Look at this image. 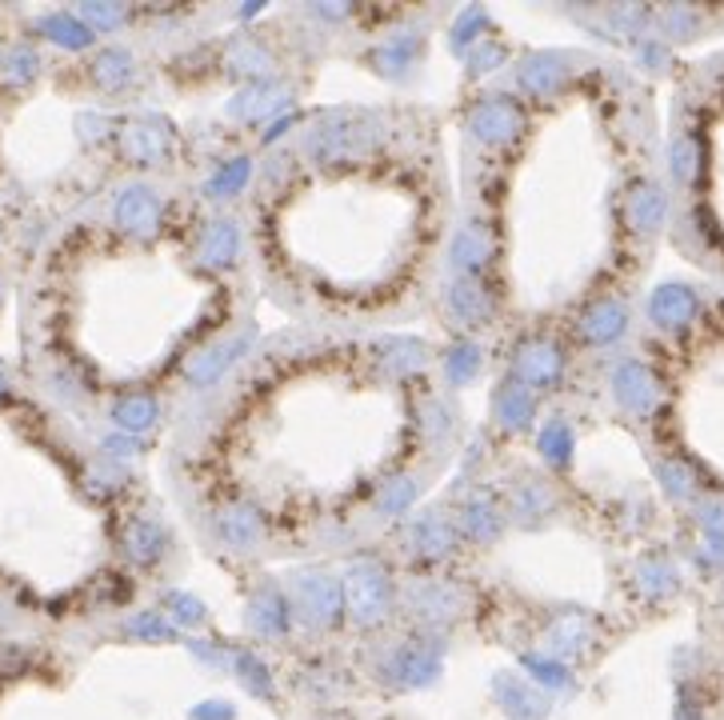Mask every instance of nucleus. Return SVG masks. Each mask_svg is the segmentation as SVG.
I'll return each mask as SVG.
<instances>
[{
    "label": "nucleus",
    "instance_id": "obj_1",
    "mask_svg": "<svg viewBox=\"0 0 724 720\" xmlns=\"http://www.w3.org/2000/svg\"><path fill=\"white\" fill-rule=\"evenodd\" d=\"M344 596H348V609L360 624H377L384 621V612H389V600H393V584L384 576L381 569H353L348 584H344Z\"/></svg>",
    "mask_w": 724,
    "mask_h": 720
},
{
    "label": "nucleus",
    "instance_id": "obj_2",
    "mask_svg": "<svg viewBox=\"0 0 724 720\" xmlns=\"http://www.w3.org/2000/svg\"><path fill=\"white\" fill-rule=\"evenodd\" d=\"M525 128V112L508 97H484L468 116V133L484 145H504Z\"/></svg>",
    "mask_w": 724,
    "mask_h": 720
},
{
    "label": "nucleus",
    "instance_id": "obj_3",
    "mask_svg": "<svg viewBox=\"0 0 724 720\" xmlns=\"http://www.w3.org/2000/svg\"><path fill=\"white\" fill-rule=\"evenodd\" d=\"M516 381L525 388H553L565 373V357L553 340H525L513 357Z\"/></svg>",
    "mask_w": 724,
    "mask_h": 720
},
{
    "label": "nucleus",
    "instance_id": "obj_4",
    "mask_svg": "<svg viewBox=\"0 0 724 720\" xmlns=\"http://www.w3.org/2000/svg\"><path fill=\"white\" fill-rule=\"evenodd\" d=\"M613 397L621 400V409L649 417L661 400V385H656L652 369H645L640 360H621L613 369Z\"/></svg>",
    "mask_w": 724,
    "mask_h": 720
},
{
    "label": "nucleus",
    "instance_id": "obj_5",
    "mask_svg": "<svg viewBox=\"0 0 724 720\" xmlns=\"http://www.w3.org/2000/svg\"><path fill=\"white\" fill-rule=\"evenodd\" d=\"M625 333H628V309H625V300H613V297L592 300L577 321V336L585 345H616Z\"/></svg>",
    "mask_w": 724,
    "mask_h": 720
},
{
    "label": "nucleus",
    "instance_id": "obj_6",
    "mask_svg": "<svg viewBox=\"0 0 724 720\" xmlns=\"http://www.w3.org/2000/svg\"><path fill=\"white\" fill-rule=\"evenodd\" d=\"M296 612L308 624H332L341 612V584L332 576H300L296 581Z\"/></svg>",
    "mask_w": 724,
    "mask_h": 720
},
{
    "label": "nucleus",
    "instance_id": "obj_7",
    "mask_svg": "<svg viewBox=\"0 0 724 720\" xmlns=\"http://www.w3.org/2000/svg\"><path fill=\"white\" fill-rule=\"evenodd\" d=\"M444 309H449V316L461 324H480V321H489V312H492V300L489 293L473 281V276H461V281H453L449 285V293H444Z\"/></svg>",
    "mask_w": 724,
    "mask_h": 720
},
{
    "label": "nucleus",
    "instance_id": "obj_8",
    "mask_svg": "<svg viewBox=\"0 0 724 720\" xmlns=\"http://www.w3.org/2000/svg\"><path fill=\"white\" fill-rule=\"evenodd\" d=\"M492 693H496V700H501L504 712H508V717H516V720H540L544 712H549L544 696H540L532 684L508 676V672H501V676L492 681Z\"/></svg>",
    "mask_w": 724,
    "mask_h": 720
},
{
    "label": "nucleus",
    "instance_id": "obj_9",
    "mask_svg": "<svg viewBox=\"0 0 724 720\" xmlns=\"http://www.w3.org/2000/svg\"><path fill=\"white\" fill-rule=\"evenodd\" d=\"M649 316L661 324V328H685V324L697 316V297H692V288H685V285L656 288L649 300Z\"/></svg>",
    "mask_w": 724,
    "mask_h": 720
},
{
    "label": "nucleus",
    "instance_id": "obj_10",
    "mask_svg": "<svg viewBox=\"0 0 724 720\" xmlns=\"http://www.w3.org/2000/svg\"><path fill=\"white\" fill-rule=\"evenodd\" d=\"M437 669H441V657L429 653V645L408 641V645H401L393 653V669H389V676H393L396 684H429L432 676H437Z\"/></svg>",
    "mask_w": 724,
    "mask_h": 720
},
{
    "label": "nucleus",
    "instance_id": "obj_11",
    "mask_svg": "<svg viewBox=\"0 0 724 720\" xmlns=\"http://www.w3.org/2000/svg\"><path fill=\"white\" fill-rule=\"evenodd\" d=\"M492 412H496V421L504 429H528L532 412H537V397L520 381H508V385H501L492 393Z\"/></svg>",
    "mask_w": 724,
    "mask_h": 720
},
{
    "label": "nucleus",
    "instance_id": "obj_12",
    "mask_svg": "<svg viewBox=\"0 0 724 720\" xmlns=\"http://www.w3.org/2000/svg\"><path fill=\"white\" fill-rule=\"evenodd\" d=\"M489 261H492L489 228L477 224V221L465 224V228L456 233V245H453V264L461 269V276H477Z\"/></svg>",
    "mask_w": 724,
    "mask_h": 720
},
{
    "label": "nucleus",
    "instance_id": "obj_13",
    "mask_svg": "<svg viewBox=\"0 0 724 720\" xmlns=\"http://www.w3.org/2000/svg\"><path fill=\"white\" fill-rule=\"evenodd\" d=\"M565 57H556V52H537V57H528L520 64V88L532 92V97H549L556 92V85L565 80Z\"/></svg>",
    "mask_w": 724,
    "mask_h": 720
},
{
    "label": "nucleus",
    "instance_id": "obj_14",
    "mask_svg": "<svg viewBox=\"0 0 724 720\" xmlns=\"http://www.w3.org/2000/svg\"><path fill=\"white\" fill-rule=\"evenodd\" d=\"M248 340H253V328H248V333H241V336H224L221 345L205 348V352L193 360L188 381H193V385H209V381L221 373V369H229V364H233V357H241V352H245Z\"/></svg>",
    "mask_w": 724,
    "mask_h": 720
},
{
    "label": "nucleus",
    "instance_id": "obj_15",
    "mask_svg": "<svg viewBox=\"0 0 724 720\" xmlns=\"http://www.w3.org/2000/svg\"><path fill=\"white\" fill-rule=\"evenodd\" d=\"M116 221L133 233H152L160 224V200L148 188H124L116 200Z\"/></svg>",
    "mask_w": 724,
    "mask_h": 720
},
{
    "label": "nucleus",
    "instance_id": "obj_16",
    "mask_svg": "<svg viewBox=\"0 0 724 720\" xmlns=\"http://www.w3.org/2000/svg\"><path fill=\"white\" fill-rule=\"evenodd\" d=\"M281 109H289V88L281 85H253L233 100V116H241V121H265Z\"/></svg>",
    "mask_w": 724,
    "mask_h": 720
},
{
    "label": "nucleus",
    "instance_id": "obj_17",
    "mask_svg": "<svg viewBox=\"0 0 724 720\" xmlns=\"http://www.w3.org/2000/svg\"><path fill=\"white\" fill-rule=\"evenodd\" d=\"M217 533H221V541L229 548L248 553L260 541V517L253 509H245V505H233V509H224L217 517Z\"/></svg>",
    "mask_w": 724,
    "mask_h": 720
},
{
    "label": "nucleus",
    "instance_id": "obj_18",
    "mask_svg": "<svg viewBox=\"0 0 724 720\" xmlns=\"http://www.w3.org/2000/svg\"><path fill=\"white\" fill-rule=\"evenodd\" d=\"M664 209H668V200L656 185H637L628 193V221L637 224V233H652V228H661L664 221Z\"/></svg>",
    "mask_w": 724,
    "mask_h": 720
},
{
    "label": "nucleus",
    "instance_id": "obj_19",
    "mask_svg": "<svg viewBox=\"0 0 724 720\" xmlns=\"http://www.w3.org/2000/svg\"><path fill=\"white\" fill-rule=\"evenodd\" d=\"M248 624H253L260 636H281L284 629H289V605L281 600V593L260 588V593L253 596V605H248Z\"/></svg>",
    "mask_w": 724,
    "mask_h": 720
},
{
    "label": "nucleus",
    "instance_id": "obj_20",
    "mask_svg": "<svg viewBox=\"0 0 724 720\" xmlns=\"http://www.w3.org/2000/svg\"><path fill=\"white\" fill-rule=\"evenodd\" d=\"M413 545L425 553V557H444V553H453L456 545V529L444 517L437 512H425L417 524H413Z\"/></svg>",
    "mask_w": 724,
    "mask_h": 720
},
{
    "label": "nucleus",
    "instance_id": "obj_21",
    "mask_svg": "<svg viewBox=\"0 0 724 720\" xmlns=\"http://www.w3.org/2000/svg\"><path fill=\"white\" fill-rule=\"evenodd\" d=\"M236 252H241V233H236L233 221H217L212 228H205V240H200V257H205V264L224 269V264L236 261Z\"/></svg>",
    "mask_w": 724,
    "mask_h": 720
},
{
    "label": "nucleus",
    "instance_id": "obj_22",
    "mask_svg": "<svg viewBox=\"0 0 724 720\" xmlns=\"http://www.w3.org/2000/svg\"><path fill=\"white\" fill-rule=\"evenodd\" d=\"M573 448H577V440H573V429H568V421L553 417V421L540 429V452H544V460H549V464L565 469L568 460H573Z\"/></svg>",
    "mask_w": 724,
    "mask_h": 720
},
{
    "label": "nucleus",
    "instance_id": "obj_23",
    "mask_svg": "<svg viewBox=\"0 0 724 720\" xmlns=\"http://www.w3.org/2000/svg\"><path fill=\"white\" fill-rule=\"evenodd\" d=\"M461 529L468 536H477V541H492V536L501 533V512L492 509L489 497H473L461 512Z\"/></svg>",
    "mask_w": 724,
    "mask_h": 720
},
{
    "label": "nucleus",
    "instance_id": "obj_24",
    "mask_svg": "<svg viewBox=\"0 0 724 720\" xmlns=\"http://www.w3.org/2000/svg\"><path fill=\"white\" fill-rule=\"evenodd\" d=\"M112 417H116V424L121 429H128V433H140V429H148V424L157 421V400L140 397V393H133V397L116 400V409H112Z\"/></svg>",
    "mask_w": 724,
    "mask_h": 720
},
{
    "label": "nucleus",
    "instance_id": "obj_25",
    "mask_svg": "<svg viewBox=\"0 0 724 720\" xmlns=\"http://www.w3.org/2000/svg\"><path fill=\"white\" fill-rule=\"evenodd\" d=\"M128 553L140 560H157L164 553V529L157 521H148V517L133 521V529H128Z\"/></svg>",
    "mask_w": 724,
    "mask_h": 720
},
{
    "label": "nucleus",
    "instance_id": "obj_26",
    "mask_svg": "<svg viewBox=\"0 0 724 720\" xmlns=\"http://www.w3.org/2000/svg\"><path fill=\"white\" fill-rule=\"evenodd\" d=\"M589 645V621L580 617V612H573V617H565V621H556L553 629V657L561 653V657H568V653H580V648Z\"/></svg>",
    "mask_w": 724,
    "mask_h": 720
},
{
    "label": "nucleus",
    "instance_id": "obj_27",
    "mask_svg": "<svg viewBox=\"0 0 724 720\" xmlns=\"http://www.w3.org/2000/svg\"><path fill=\"white\" fill-rule=\"evenodd\" d=\"M444 369H449V381H453V385H468V381L480 373V348L468 345V340L453 345V352H449V360H444Z\"/></svg>",
    "mask_w": 724,
    "mask_h": 720
},
{
    "label": "nucleus",
    "instance_id": "obj_28",
    "mask_svg": "<svg viewBox=\"0 0 724 720\" xmlns=\"http://www.w3.org/2000/svg\"><path fill=\"white\" fill-rule=\"evenodd\" d=\"M640 588L649 596H664L676 588V572L673 564L664 557H645V564H640Z\"/></svg>",
    "mask_w": 724,
    "mask_h": 720
},
{
    "label": "nucleus",
    "instance_id": "obj_29",
    "mask_svg": "<svg viewBox=\"0 0 724 720\" xmlns=\"http://www.w3.org/2000/svg\"><path fill=\"white\" fill-rule=\"evenodd\" d=\"M513 509L520 512V521H525V517H532V521H537V517H544V512L553 509V497H549V488H544V485L528 481V485H520L513 493Z\"/></svg>",
    "mask_w": 724,
    "mask_h": 720
},
{
    "label": "nucleus",
    "instance_id": "obj_30",
    "mask_svg": "<svg viewBox=\"0 0 724 720\" xmlns=\"http://www.w3.org/2000/svg\"><path fill=\"white\" fill-rule=\"evenodd\" d=\"M236 672H241V681H245V688H253L257 696H269L272 684H269V672H265V665H260L253 653H236L233 657Z\"/></svg>",
    "mask_w": 724,
    "mask_h": 720
},
{
    "label": "nucleus",
    "instance_id": "obj_31",
    "mask_svg": "<svg viewBox=\"0 0 724 720\" xmlns=\"http://www.w3.org/2000/svg\"><path fill=\"white\" fill-rule=\"evenodd\" d=\"M245 181H248V161L241 157V161H229L221 173L212 176L209 193H212V197H236V188L245 185Z\"/></svg>",
    "mask_w": 724,
    "mask_h": 720
},
{
    "label": "nucleus",
    "instance_id": "obj_32",
    "mask_svg": "<svg viewBox=\"0 0 724 720\" xmlns=\"http://www.w3.org/2000/svg\"><path fill=\"white\" fill-rule=\"evenodd\" d=\"M417 40H408V37H401V40H389L381 52H377V61L384 64V73H401L405 64H413L417 61Z\"/></svg>",
    "mask_w": 724,
    "mask_h": 720
},
{
    "label": "nucleus",
    "instance_id": "obj_33",
    "mask_svg": "<svg viewBox=\"0 0 724 720\" xmlns=\"http://www.w3.org/2000/svg\"><path fill=\"white\" fill-rule=\"evenodd\" d=\"M525 669L537 676L540 684H549V688H565L568 684V672H565V665L561 660H553V657H525Z\"/></svg>",
    "mask_w": 724,
    "mask_h": 720
},
{
    "label": "nucleus",
    "instance_id": "obj_34",
    "mask_svg": "<svg viewBox=\"0 0 724 720\" xmlns=\"http://www.w3.org/2000/svg\"><path fill=\"white\" fill-rule=\"evenodd\" d=\"M45 28H49V33H57V40H61V45H69V49H81V45H88V37H93V33H88L85 25H76L73 16H49V21H45Z\"/></svg>",
    "mask_w": 724,
    "mask_h": 720
},
{
    "label": "nucleus",
    "instance_id": "obj_35",
    "mask_svg": "<svg viewBox=\"0 0 724 720\" xmlns=\"http://www.w3.org/2000/svg\"><path fill=\"white\" fill-rule=\"evenodd\" d=\"M697 173V145L688 137H676L673 140V176L676 181H692Z\"/></svg>",
    "mask_w": 724,
    "mask_h": 720
},
{
    "label": "nucleus",
    "instance_id": "obj_36",
    "mask_svg": "<svg viewBox=\"0 0 724 720\" xmlns=\"http://www.w3.org/2000/svg\"><path fill=\"white\" fill-rule=\"evenodd\" d=\"M164 145H169V133H152V128H136L133 133V152L140 161H157L164 157Z\"/></svg>",
    "mask_w": 724,
    "mask_h": 720
},
{
    "label": "nucleus",
    "instance_id": "obj_37",
    "mask_svg": "<svg viewBox=\"0 0 724 720\" xmlns=\"http://www.w3.org/2000/svg\"><path fill=\"white\" fill-rule=\"evenodd\" d=\"M128 57H124L121 49H112V52H105V57H100V80H105V85H121V80H128Z\"/></svg>",
    "mask_w": 724,
    "mask_h": 720
},
{
    "label": "nucleus",
    "instance_id": "obj_38",
    "mask_svg": "<svg viewBox=\"0 0 724 720\" xmlns=\"http://www.w3.org/2000/svg\"><path fill=\"white\" fill-rule=\"evenodd\" d=\"M656 472H661L664 488H668L673 497H688V493H692V472H688L685 464H673V460H668V464H661Z\"/></svg>",
    "mask_w": 724,
    "mask_h": 720
},
{
    "label": "nucleus",
    "instance_id": "obj_39",
    "mask_svg": "<svg viewBox=\"0 0 724 720\" xmlns=\"http://www.w3.org/2000/svg\"><path fill=\"white\" fill-rule=\"evenodd\" d=\"M233 61L236 69H245V73H269V64H272L253 40H241V49H233Z\"/></svg>",
    "mask_w": 724,
    "mask_h": 720
},
{
    "label": "nucleus",
    "instance_id": "obj_40",
    "mask_svg": "<svg viewBox=\"0 0 724 720\" xmlns=\"http://www.w3.org/2000/svg\"><path fill=\"white\" fill-rule=\"evenodd\" d=\"M169 605L176 609V621H181V624H197L200 617H205V609H200L197 600H193V596H185V593H172Z\"/></svg>",
    "mask_w": 724,
    "mask_h": 720
},
{
    "label": "nucleus",
    "instance_id": "obj_41",
    "mask_svg": "<svg viewBox=\"0 0 724 720\" xmlns=\"http://www.w3.org/2000/svg\"><path fill=\"white\" fill-rule=\"evenodd\" d=\"M700 521H704V529H709L712 536H724V500L700 505Z\"/></svg>",
    "mask_w": 724,
    "mask_h": 720
},
{
    "label": "nucleus",
    "instance_id": "obj_42",
    "mask_svg": "<svg viewBox=\"0 0 724 720\" xmlns=\"http://www.w3.org/2000/svg\"><path fill=\"white\" fill-rule=\"evenodd\" d=\"M193 720H236V712L233 705H224V700H209V705L193 708Z\"/></svg>",
    "mask_w": 724,
    "mask_h": 720
},
{
    "label": "nucleus",
    "instance_id": "obj_43",
    "mask_svg": "<svg viewBox=\"0 0 724 720\" xmlns=\"http://www.w3.org/2000/svg\"><path fill=\"white\" fill-rule=\"evenodd\" d=\"M496 61H501V49H492V40H484V45L468 57V69H473V73H489V64Z\"/></svg>",
    "mask_w": 724,
    "mask_h": 720
},
{
    "label": "nucleus",
    "instance_id": "obj_44",
    "mask_svg": "<svg viewBox=\"0 0 724 720\" xmlns=\"http://www.w3.org/2000/svg\"><path fill=\"white\" fill-rule=\"evenodd\" d=\"M664 25H668V33H692V28H697V13H688V9H668V13H664Z\"/></svg>",
    "mask_w": 724,
    "mask_h": 720
},
{
    "label": "nucleus",
    "instance_id": "obj_45",
    "mask_svg": "<svg viewBox=\"0 0 724 720\" xmlns=\"http://www.w3.org/2000/svg\"><path fill=\"white\" fill-rule=\"evenodd\" d=\"M136 636H176V629H169L164 621H157V617H140V621L128 624Z\"/></svg>",
    "mask_w": 724,
    "mask_h": 720
},
{
    "label": "nucleus",
    "instance_id": "obj_46",
    "mask_svg": "<svg viewBox=\"0 0 724 720\" xmlns=\"http://www.w3.org/2000/svg\"><path fill=\"white\" fill-rule=\"evenodd\" d=\"M85 16H88V21H97V25H109L112 28V25H121L124 13H121V9H85Z\"/></svg>",
    "mask_w": 724,
    "mask_h": 720
}]
</instances>
